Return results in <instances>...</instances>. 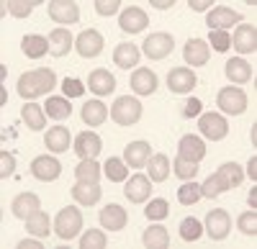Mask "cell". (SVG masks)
I'll use <instances>...</instances> for the list:
<instances>
[{
	"instance_id": "cell-1",
	"label": "cell",
	"mask_w": 257,
	"mask_h": 249,
	"mask_svg": "<svg viewBox=\"0 0 257 249\" xmlns=\"http://www.w3.org/2000/svg\"><path fill=\"white\" fill-rule=\"evenodd\" d=\"M52 88H57V75L49 67H39L18 77V95L24 100H34L39 95L49 93Z\"/></svg>"
},
{
	"instance_id": "cell-2",
	"label": "cell",
	"mask_w": 257,
	"mask_h": 249,
	"mask_svg": "<svg viewBox=\"0 0 257 249\" xmlns=\"http://www.w3.org/2000/svg\"><path fill=\"white\" fill-rule=\"evenodd\" d=\"M82 229V213L75 208V205H67V208H62L54 218V231L59 239H75Z\"/></svg>"
},
{
	"instance_id": "cell-3",
	"label": "cell",
	"mask_w": 257,
	"mask_h": 249,
	"mask_svg": "<svg viewBox=\"0 0 257 249\" xmlns=\"http://www.w3.org/2000/svg\"><path fill=\"white\" fill-rule=\"evenodd\" d=\"M111 118L118 123V126H134V123L142 118V103L137 98H118L111 106Z\"/></svg>"
},
{
	"instance_id": "cell-4",
	"label": "cell",
	"mask_w": 257,
	"mask_h": 249,
	"mask_svg": "<svg viewBox=\"0 0 257 249\" xmlns=\"http://www.w3.org/2000/svg\"><path fill=\"white\" fill-rule=\"evenodd\" d=\"M173 49H175V39H173V34H165V31L149 34L142 41V52L149 59H165V57L173 54Z\"/></svg>"
},
{
	"instance_id": "cell-5",
	"label": "cell",
	"mask_w": 257,
	"mask_h": 249,
	"mask_svg": "<svg viewBox=\"0 0 257 249\" xmlns=\"http://www.w3.org/2000/svg\"><path fill=\"white\" fill-rule=\"evenodd\" d=\"M216 106H219L224 113H229V116H239V113L247 111V95H244V90L237 88V85L221 88L219 95H216Z\"/></svg>"
},
{
	"instance_id": "cell-6",
	"label": "cell",
	"mask_w": 257,
	"mask_h": 249,
	"mask_svg": "<svg viewBox=\"0 0 257 249\" xmlns=\"http://www.w3.org/2000/svg\"><path fill=\"white\" fill-rule=\"evenodd\" d=\"M198 129H201V134L208 139V141H221V139H226V134H229V123H226V118L221 116V113H201V118H198Z\"/></svg>"
},
{
	"instance_id": "cell-7",
	"label": "cell",
	"mask_w": 257,
	"mask_h": 249,
	"mask_svg": "<svg viewBox=\"0 0 257 249\" xmlns=\"http://www.w3.org/2000/svg\"><path fill=\"white\" fill-rule=\"evenodd\" d=\"M196 85H198V77H196V72H193L190 67H175V70H170V75H167V88L173 90L175 95H185Z\"/></svg>"
},
{
	"instance_id": "cell-8",
	"label": "cell",
	"mask_w": 257,
	"mask_h": 249,
	"mask_svg": "<svg viewBox=\"0 0 257 249\" xmlns=\"http://www.w3.org/2000/svg\"><path fill=\"white\" fill-rule=\"evenodd\" d=\"M47 11H49L54 24H64V29L80 21V8H77V3H72V0H52Z\"/></svg>"
},
{
	"instance_id": "cell-9",
	"label": "cell",
	"mask_w": 257,
	"mask_h": 249,
	"mask_svg": "<svg viewBox=\"0 0 257 249\" xmlns=\"http://www.w3.org/2000/svg\"><path fill=\"white\" fill-rule=\"evenodd\" d=\"M31 175L41 182H52L62 175V164L57 157H49V154H41L31 162Z\"/></svg>"
},
{
	"instance_id": "cell-10",
	"label": "cell",
	"mask_w": 257,
	"mask_h": 249,
	"mask_svg": "<svg viewBox=\"0 0 257 249\" xmlns=\"http://www.w3.org/2000/svg\"><path fill=\"white\" fill-rule=\"evenodd\" d=\"M75 49L80 57L85 59H93L103 52V36L95 31V29H88V31H80L77 39H75Z\"/></svg>"
},
{
	"instance_id": "cell-11",
	"label": "cell",
	"mask_w": 257,
	"mask_h": 249,
	"mask_svg": "<svg viewBox=\"0 0 257 249\" xmlns=\"http://www.w3.org/2000/svg\"><path fill=\"white\" fill-rule=\"evenodd\" d=\"M234 24H242V13L231 11V8H226V6L213 8V11L208 13V18H206V26H208L211 31H226V29H231Z\"/></svg>"
},
{
	"instance_id": "cell-12",
	"label": "cell",
	"mask_w": 257,
	"mask_h": 249,
	"mask_svg": "<svg viewBox=\"0 0 257 249\" xmlns=\"http://www.w3.org/2000/svg\"><path fill=\"white\" fill-rule=\"evenodd\" d=\"M229 229H231V218H229V213H226L224 208L208 211V216H206V234H208L211 239H216V241L226 239Z\"/></svg>"
},
{
	"instance_id": "cell-13",
	"label": "cell",
	"mask_w": 257,
	"mask_h": 249,
	"mask_svg": "<svg viewBox=\"0 0 257 249\" xmlns=\"http://www.w3.org/2000/svg\"><path fill=\"white\" fill-rule=\"evenodd\" d=\"M208 57H211L208 41H203V39H188V41H185V47H183V59L188 62L190 67H201V65H206Z\"/></svg>"
},
{
	"instance_id": "cell-14",
	"label": "cell",
	"mask_w": 257,
	"mask_h": 249,
	"mask_svg": "<svg viewBox=\"0 0 257 249\" xmlns=\"http://www.w3.org/2000/svg\"><path fill=\"white\" fill-rule=\"evenodd\" d=\"M100 147H103V141L95 131H80L75 136V152L80 159H95Z\"/></svg>"
},
{
	"instance_id": "cell-15",
	"label": "cell",
	"mask_w": 257,
	"mask_h": 249,
	"mask_svg": "<svg viewBox=\"0 0 257 249\" xmlns=\"http://www.w3.org/2000/svg\"><path fill=\"white\" fill-rule=\"evenodd\" d=\"M231 47L239 54H254V49H257V29L249 26V24H239L237 31H234V36H231Z\"/></svg>"
},
{
	"instance_id": "cell-16",
	"label": "cell",
	"mask_w": 257,
	"mask_h": 249,
	"mask_svg": "<svg viewBox=\"0 0 257 249\" xmlns=\"http://www.w3.org/2000/svg\"><path fill=\"white\" fill-rule=\"evenodd\" d=\"M123 193L132 203H144L149 198V193H152V180H149L147 175H142V172H137V175L128 177Z\"/></svg>"
},
{
	"instance_id": "cell-17",
	"label": "cell",
	"mask_w": 257,
	"mask_h": 249,
	"mask_svg": "<svg viewBox=\"0 0 257 249\" xmlns=\"http://www.w3.org/2000/svg\"><path fill=\"white\" fill-rule=\"evenodd\" d=\"M100 226L103 229H108V231H121L123 226H126V221H128V213H126V208H121L118 203H108L105 208H100Z\"/></svg>"
},
{
	"instance_id": "cell-18",
	"label": "cell",
	"mask_w": 257,
	"mask_h": 249,
	"mask_svg": "<svg viewBox=\"0 0 257 249\" xmlns=\"http://www.w3.org/2000/svg\"><path fill=\"white\" fill-rule=\"evenodd\" d=\"M147 24H149L147 13H144L142 8H137V6L126 8V11L121 13V18H118V26H121V31H126V34H139V31L147 29Z\"/></svg>"
},
{
	"instance_id": "cell-19",
	"label": "cell",
	"mask_w": 257,
	"mask_h": 249,
	"mask_svg": "<svg viewBox=\"0 0 257 249\" xmlns=\"http://www.w3.org/2000/svg\"><path fill=\"white\" fill-rule=\"evenodd\" d=\"M39 208H41V200H39L36 193H21V195H16L13 203H11L13 216L21 218V221H26V218H29L31 213H36Z\"/></svg>"
},
{
	"instance_id": "cell-20",
	"label": "cell",
	"mask_w": 257,
	"mask_h": 249,
	"mask_svg": "<svg viewBox=\"0 0 257 249\" xmlns=\"http://www.w3.org/2000/svg\"><path fill=\"white\" fill-rule=\"evenodd\" d=\"M178 157L190 159V162H201V159L206 157V144H203V139L193 136V134H185V136L180 139V144H178Z\"/></svg>"
},
{
	"instance_id": "cell-21",
	"label": "cell",
	"mask_w": 257,
	"mask_h": 249,
	"mask_svg": "<svg viewBox=\"0 0 257 249\" xmlns=\"http://www.w3.org/2000/svg\"><path fill=\"white\" fill-rule=\"evenodd\" d=\"M132 90L137 95H152L157 90V75L149 67H139L132 75Z\"/></svg>"
},
{
	"instance_id": "cell-22",
	"label": "cell",
	"mask_w": 257,
	"mask_h": 249,
	"mask_svg": "<svg viewBox=\"0 0 257 249\" xmlns=\"http://www.w3.org/2000/svg\"><path fill=\"white\" fill-rule=\"evenodd\" d=\"M149 157H152V147H149V141H132L123 149V162L128 164V167H144Z\"/></svg>"
},
{
	"instance_id": "cell-23",
	"label": "cell",
	"mask_w": 257,
	"mask_h": 249,
	"mask_svg": "<svg viewBox=\"0 0 257 249\" xmlns=\"http://www.w3.org/2000/svg\"><path fill=\"white\" fill-rule=\"evenodd\" d=\"M47 39H49V54H54V57H64L75 47V39H72L70 29H64V26L54 29Z\"/></svg>"
},
{
	"instance_id": "cell-24",
	"label": "cell",
	"mask_w": 257,
	"mask_h": 249,
	"mask_svg": "<svg viewBox=\"0 0 257 249\" xmlns=\"http://www.w3.org/2000/svg\"><path fill=\"white\" fill-rule=\"evenodd\" d=\"M229 82H234V85H244V82L252 80V65H247V62L242 57H231L226 62V67H224Z\"/></svg>"
},
{
	"instance_id": "cell-25",
	"label": "cell",
	"mask_w": 257,
	"mask_h": 249,
	"mask_svg": "<svg viewBox=\"0 0 257 249\" xmlns=\"http://www.w3.org/2000/svg\"><path fill=\"white\" fill-rule=\"evenodd\" d=\"M88 90H93L95 95H108L116 90V77L108 70H93L88 77Z\"/></svg>"
},
{
	"instance_id": "cell-26",
	"label": "cell",
	"mask_w": 257,
	"mask_h": 249,
	"mask_svg": "<svg viewBox=\"0 0 257 249\" xmlns=\"http://www.w3.org/2000/svg\"><path fill=\"white\" fill-rule=\"evenodd\" d=\"M44 144H47V149H49V152H54V154H59V152H67V147L72 144L70 129H67V126H52V129L47 131Z\"/></svg>"
},
{
	"instance_id": "cell-27",
	"label": "cell",
	"mask_w": 257,
	"mask_h": 249,
	"mask_svg": "<svg viewBox=\"0 0 257 249\" xmlns=\"http://www.w3.org/2000/svg\"><path fill=\"white\" fill-rule=\"evenodd\" d=\"M21 49L29 59H41L47 52H49V39L39 36V34H26L24 41H21Z\"/></svg>"
},
{
	"instance_id": "cell-28",
	"label": "cell",
	"mask_w": 257,
	"mask_h": 249,
	"mask_svg": "<svg viewBox=\"0 0 257 249\" xmlns=\"http://www.w3.org/2000/svg\"><path fill=\"white\" fill-rule=\"evenodd\" d=\"M80 116L88 126H100V123H105V118H108V108H105L100 100H88L82 106Z\"/></svg>"
},
{
	"instance_id": "cell-29",
	"label": "cell",
	"mask_w": 257,
	"mask_h": 249,
	"mask_svg": "<svg viewBox=\"0 0 257 249\" xmlns=\"http://www.w3.org/2000/svg\"><path fill=\"white\" fill-rule=\"evenodd\" d=\"M216 177L221 180V185L226 190H231V188H239V185H242L244 172H242V167L237 162H226V164H221V167L216 170Z\"/></svg>"
},
{
	"instance_id": "cell-30",
	"label": "cell",
	"mask_w": 257,
	"mask_h": 249,
	"mask_svg": "<svg viewBox=\"0 0 257 249\" xmlns=\"http://www.w3.org/2000/svg\"><path fill=\"white\" fill-rule=\"evenodd\" d=\"M100 188H98V182H77L75 188H72V198L80 203V205H95L100 200Z\"/></svg>"
},
{
	"instance_id": "cell-31",
	"label": "cell",
	"mask_w": 257,
	"mask_h": 249,
	"mask_svg": "<svg viewBox=\"0 0 257 249\" xmlns=\"http://www.w3.org/2000/svg\"><path fill=\"white\" fill-rule=\"evenodd\" d=\"M147 164H149V180L152 182H165L170 177V157L167 154L157 152L147 159Z\"/></svg>"
},
{
	"instance_id": "cell-32",
	"label": "cell",
	"mask_w": 257,
	"mask_h": 249,
	"mask_svg": "<svg viewBox=\"0 0 257 249\" xmlns=\"http://www.w3.org/2000/svg\"><path fill=\"white\" fill-rule=\"evenodd\" d=\"M113 62L121 70H132L139 65V49L134 44H118L113 49Z\"/></svg>"
},
{
	"instance_id": "cell-33",
	"label": "cell",
	"mask_w": 257,
	"mask_h": 249,
	"mask_svg": "<svg viewBox=\"0 0 257 249\" xmlns=\"http://www.w3.org/2000/svg\"><path fill=\"white\" fill-rule=\"evenodd\" d=\"M26 231H29L31 236H49V231H52L49 216L41 211V208H39L36 213H31V216L26 218Z\"/></svg>"
},
{
	"instance_id": "cell-34",
	"label": "cell",
	"mask_w": 257,
	"mask_h": 249,
	"mask_svg": "<svg viewBox=\"0 0 257 249\" xmlns=\"http://www.w3.org/2000/svg\"><path fill=\"white\" fill-rule=\"evenodd\" d=\"M142 241H144L147 249H167V244H170V234H167L165 226L157 223V226H149V229L144 231Z\"/></svg>"
},
{
	"instance_id": "cell-35",
	"label": "cell",
	"mask_w": 257,
	"mask_h": 249,
	"mask_svg": "<svg viewBox=\"0 0 257 249\" xmlns=\"http://www.w3.org/2000/svg\"><path fill=\"white\" fill-rule=\"evenodd\" d=\"M47 116L54 118V121H64L72 116V106H70V98H59V95H52L47 100Z\"/></svg>"
},
{
	"instance_id": "cell-36",
	"label": "cell",
	"mask_w": 257,
	"mask_h": 249,
	"mask_svg": "<svg viewBox=\"0 0 257 249\" xmlns=\"http://www.w3.org/2000/svg\"><path fill=\"white\" fill-rule=\"evenodd\" d=\"M21 116H24L26 126L31 131H41V129L47 126V113L41 111V106H36V103H26L24 111H21Z\"/></svg>"
},
{
	"instance_id": "cell-37",
	"label": "cell",
	"mask_w": 257,
	"mask_h": 249,
	"mask_svg": "<svg viewBox=\"0 0 257 249\" xmlns=\"http://www.w3.org/2000/svg\"><path fill=\"white\" fill-rule=\"evenodd\" d=\"M75 177L77 182H98L100 180V167L95 159H82L75 167Z\"/></svg>"
},
{
	"instance_id": "cell-38",
	"label": "cell",
	"mask_w": 257,
	"mask_h": 249,
	"mask_svg": "<svg viewBox=\"0 0 257 249\" xmlns=\"http://www.w3.org/2000/svg\"><path fill=\"white\" fill-rule=\"evenodd\" d=\"M178 200H180L183 205L198 203V200H201V185H198V182H193V180H185L180 188H178Z\"/></svg>"
},
{
	"instance_id": "cell-39",
	"label": "cell",
	"mask_w": 257,
	"mask_h": 249,
	"mask_svg": "<svg viewBox=\"0 0 257 249\" xmlns=\"http://www.w3.org/2000/svg\"><path fill=\"white\" fill-rule=\"evenodd\" d=\"M105 175H108L111 182H123L126 175H128V164L118 157H111L108 162H105Z\"/></svg>"
},
{
	"instance_id": "cell-40",
	"label": "cell",
	"mask_w": 257,
	"mask_h": 249,
	"mask_svg": "<svg viewBox=\"0 0 257 249\" xmlns=\"http://www.w3.org/2000/svg\"><path fill=\"white\" fill-rule=\"evenodd\" d=\"M201 234H203V226H201L198 218L190 216V218H183V221H180V236H183L185 241H198Z\"/></svg>"
},
{
	"instance_id": "cell-41",
	"label": "cell",
	"mask_w": 257,
	"mask_h": 249,
	"mask_svg": "<svg viewBox=\"0 0 257 249\" xmlns=\"http://www.w3.org/2000/svg\"><path fill=\"white\" fill-rule=\"evenodd\" d=\"M173 172H175L180 180H193V177L198 175V162H190V159L175 157V162H173Z\"/></svg>"
},
{
	"instance_id": "cell-42",
	"label": "cell",
	"mask_w": 257,
	"mask_h": 249,
	"mask_svg": "<svg viewBox=\"0 0 257 249\" xmlns=\"http://www.w3.org/2000/svg\"><path fill=\"white\" fill-rule=\"evenodd\" d=\"M170 213V203L165 198H155V200H149V205L144 208V216L149 221H162L165 216Z\"/></svg>"
},
{
	"instance_id": "cell-43",
	"label": "cell",
	"mask_w": 257,
	"mask_h": 249,
	"mask_svg": "<svg viewBox=\"0 0 257 249\" xmlns=\"http://www.w3.org/2000/svg\"><path fill=\"white\" fill-rule=\"evenodd\" d=\"M39 6V0H8V13L13 18H29V13Z\"/></svg>"
},
{
	"instance_id": "cell-44",
	"label": "cell",
	"mask_w": 257,
	"mask_h": 249,
	"mask_svg": "<svg viewBox=\"0 0 257 249\" xmlns=\"http://www.w3.org/2000/svg\"><path fill=\"white\" fill-rule=\"evenodd\" d=\"M80 246L82 249H105V234L100 229H88V234L80 239Z\"/></svg>"
},
{
	"instance_id": "cell-45",
	"label": "cell",
	"mask_w": 257,
	"mask_h": 249,
	"mask_svg": "<svg viewBox=\"0 0 257 249\" xmlns=\"http://www.w3.org/2000/svg\"><path fill=\"white\" fill-rule=\"evenodd\" d=\"M221 193H226V188L221 185V180L216 177V172L208 175V177H206V182L201 185V195H206V198H219Z\"/></svg>"
},
{
	"instance_id": "cell-46",
	"label": "cell",
	"mask_w": 257,
	"mask_h": 249,
	"mask_svg": "<svg viewBox=\"0 0 257 249\" xmlns=\"http://www.w3.org/2000/svg\"><path fill=\"white\" fill-rule=\"evenodd\" d=\"M237 226H239L242 234L254 236V234H257V213H254V211H244V213L237 218Z\"/></svg>"
},
{
	"instance_id": "cell-47",
	"label": "cell",
	"mask_w": 257,
	"mask_h": 249,
	"mask_svg": "<svg viewBox=\"0 0 257 249\" xmlns=\"http://www.w3.org/2000/svg\"><path fill=\"white\" fill-rule=\"evenodd\" d=\"M62 90H64V98H80L85 93V85L77 77H64L62 80Z\"/></svg>"
},
{
	"instance_id": "cell-48",
	"label": "cell",
	"mask_w": 257,
	"mask_h": 249,
	"mask_svg": "<svg viewBox=\"0 0 257 249\" xmlns=\"http://www.w3.org/2000/svg\"><path fill=\"white\" fill-rule=\"evenodd\" d=\"M208 44L216 52H226L231 47V36H229V31H211V41H208Z\"/></svg>"
},
{
	"instance_id": "cell-49",
	"label": "cell",
	"mask_w": 257,
	"mask_h": 249,
	"mask_svg": "<svg viewBox=\"0 0 257 249\" xmlns=\"http://www.w3.org/2000/svg\"><path fill=\"white\" fill-rule=\"evenodd\" d=\"M13 170H16V159H13V154L11 152H6L3 149V154H0V177H11L13 175Z\"/></svg>"
},
{
	"instance_id": "cell-50",
	"label": "cell",
	"mask_w": 257,
	"mask_h": 249,
	"mask_svg": "<svg viewBox=\"0 0 257 249\" xmlns=\"http://www.w3.org/2000/svg\"><path fill=\"white\" fill-rule=\"evenodd\" d=\"M121 8V0H95V11L100 16H113Z\"/></svg>"
},
{
	"instance_id": "cell-51",
	"label": "cell",
	"mask_w": 257,
	"mask_h": 249,
	"mask_svg": "<svg viewBox=\"0 0 257 249\" xmlns=\"http://www.w3.org/2000/svg\"><path fill=\"white\" fill-rule=\"evenodd\" d=\"M198 113H201V100H198V98H190V100L185 103V108H183V116L190 118V116H198Z\"/></svg>"
},
{
	"instance_id": "cell-52",
	"label": "cell",
	"mask_w": 257,
	"mask_h": 249,
	"mask_svg": "<svg viewBox=\"0 0 257 249\" xmlns=\"http://www.w3.org/2000/svg\"><path fill=\"white\" fill-rule=\"evenodd\" d=\"M149 3H152V8H157V11H167V8L175 6L173 0H149Z\"/></svg>"
},
{
	"instance_id": "cell-53",
	"label": "cell",
	"mask_w": 257,
	"mask_h": 249,
	"mask_svg": "<svg viewBox=\"0 0 257 249\" xmlns=\"http://www.w3.org/2000/svg\"><path fill=\"white\" fill-rule=\"evenodd\" d=\"M190 8L193 11H206V8H211V0H190Z\"/></svg>"
},
{
	"instance_id": "cell-54",
	"label": "cell",
	"mask_w": 257,
	"mask_h": 249,
	"mask_svg": "<svg viewBox=\"0 0 257 249\" xmlns=\"http://www.w3.org/2000/svg\"><path fill=\"white\" fill-rule=\"evenodd\" d=\"M247 175H249L252 180H257V157H252V159L247 162Z\"/></svg>"
},
{
	"instance_id": "cell-55",
	"label": "cell",
	"mask_w": 257,
	"mask_h": 249,
	"mask_svg": "<svg viewBox=\"0 0 257 249\" xmlns=\"http://www.w3.org/2000/svg\"><path fill=\"white\" fill-rule=\"evenodd\" d=\"M18 249H41V244L34 241V239H24V241L18 244Z\"/></svg>"
},
{
	"instance_id": "cell-56",
	"label": "cell",
	"mask_w": 257,
	"mask_h": 249,
	"mask_svg": "<svg viewBox=\"0 0 257 249\" xmlns=\"http://www.w3.org/2000/svg\"><path fill=\"white\" fill-rule=\"evenodd\" d=\"M254 203H257V195H254V190L249 193V205H252V208H254Z\"/></svg>"
}]
</instances>
